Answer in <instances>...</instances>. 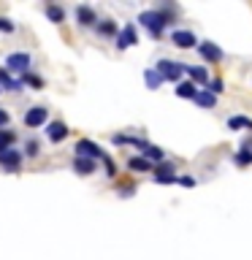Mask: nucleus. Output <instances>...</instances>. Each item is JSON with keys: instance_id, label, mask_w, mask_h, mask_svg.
Masks as SVG:
<instances>
[{"instance_id": "1", "label": "nucleus", "mask_w": 252, "mask_h": 260, "mask_svg": "<svg viewBox=\"0 0 252 260\" xmlns=\"http://www.w3.org/2000/svg\"><path fill=\"white\" fill-rule=\"evenodd\" d=\"M138 22H141L154 38H160L163 30H166V24H168V16L163 14V11H144L141 16H138Z\"/></svg>"}, {"instance_id": "2", "label": "nucleus", "mask_w": 252, "mask_h": 260, "mask_svg": "<svg viewBox=\"0 0 252 260\" xmlns=\"http://www.w3.org/2000/svg\"><path fill=\"white\" fill-rule=\"evenodd\" d=\"M158 73L163 76V81H179L182 73H187V65L174 62V60H160L158 62Z\"/></svg>"}, {"instance_id": "3", "label": "nucleus", "mask_w": 252, "mask_h": 260, "mask_svg": "<svg viewBox=\"0 0 252 260\" xmlns=\"http://www.w3.org/2000/svg\"><path fill=\"white\" fill-rule=\"evenodd\" d=\"M76 157L98 160V157H103V152H101V146H98L95 141H87V138H81V141L76 144Z\"/></svg>"}, {"instance_id": "4", "label": "nucleus", "mask_w": 252, "mask_h": 260, "mask_svg": "<svg viewBox=\"0 0 252 260\" xmlns=\"http://www.w3.org/2000/svg\"><path fill=\"white\" fill-rule=\"evenodd\" d=\"M0 166L14 174V171H19V166H22V154L16 149H3L0 152Z\"/></svg>"}, {"instance_id": "5", "label": "nucleus", "mask_w": 252, "mask_h": 260, "mask_svg": "<svg viewBox=\"0 0 252 260\" xmlns=\"http://www.w3.org/2000/svg\"><path fill=\"white\" fill-rule=\"evenodd\" d=\"M46 109L44 106H33V109H27V114H24V125L27 127H38V125H44L46 122Z\"/></svg>"}, {"instance_id": "6", "label": "nucleus", "mask_w": 252, "mask_h": 260, "mask_svg": "<svg viewBox=\"0 0 252 260\" xmlns=\"http://www.w3.org/2000/svg\"><path fill=\"white\" fill-rule=\"evenodd\" d=\"M198 52H201V57L203 60H209V62H219L223 60V49H219L217 44H211V41H203V44L198 46Z\"/></svg>"}, {"instance_id": "7", "label": "nucleus", "mask_w": 252, "mask_h": 260, "mask_svg": "<svg viewBox=\"0 0 252 260\" xmlns=\"http://www.w3.org/2000/svg\"><path fill=\"white\" fill-rule=\"evenodd\" d=\"M171 44L179 49H190V46H195V36L190 30H174L171 32Z\"/></svg>"}, {"instance_id": "8", "label": "nucleus", "mask_w": 252, "mask_h": 260, "mask_svg": "<svg viewBox=\"0 0 252 260\" xmlns=\"http://www.w3.org/2000/svg\"><path fill=\"white\" fill-rule=\"evenodd\" d=\"M27 65H30V54H24V52L8 54V60H6L8 71H27Z\"/></svg>"}, {"instance_id": "9", "label": "nucleus", "mask_w": 252, "mask_h": 260, "mask_svg": "<svg viewBox=\"0 0 252 260\" xmlns=\"http://www.w3.org/2000/svg\"><path fill=\"white\" fill-rule=\"evenodd\" d=\"M133 44H138L136 27H133V24H125V27H122V32L117 36V46H119V49H128V46H133Z\"/></svg>"}, {"instance_id": "10", "label": "nucleus", "mask_w": 252, "mask_h": 260, "mask_svg": "<svg viewBox=\"0 0 252 260\" xmlns=\"http://www.w3.org/2000/svg\"><path fill=\"white\" fill-rule=\"evenodd\" d=\"M46 136H49V141H65V136H68V127H65L62 122H49Z\"/></svg>"}, {"instance_id": "11", "label": "nucleus", "mask_w": 252, "mask_h": 260, "mask_svg": "<svg viewBox=\"0 0 252 260\" xmlns=\"http://www.w3.org/2000/svg\"><path fill=\"white\" fill-rule=\"evenodd\" d=\"M73 171L81 176H87V174H92L95 171V160H87V157H76L73 160Z\"/></svg>"}, {"instance_id": "12", "label": "nucleus", "mask_w": 252, "mask_h": 260, "mask_svg": "<svg viewBox=\"0 0 252 260\" xmlns=\"http://www.w3.org/2000/svg\"><path fill=\"white\" fill-rule=\"evenodd\" d=\"M76 19H79V24H95L98 19H95V11L89 6H79L76 8Z\"/></svg>"}, {"instance_id": "13", "label": "nucleus", "mask_w": 252, "mask_h": 260, "mask_svg": "<svg viewBox=\"0 0 252 260\" xmlns=\"http://www.w3.org/2000/svg\"><path fill=\"white\" fill-rule=\"evenodd\" d=\"M187 73H190V79L198 81V84H206L209 81V73H206V68H201V65H187Z\"/></svg>"}, {"instance_id": "14", "label": "nucleus", "mask_w": 252, "mask_h": 260, "mask_svg": "<svg viewBox=\"0 0 252 260\" xmlns=\"http://www.w3.org/2000/svg\"><path fill=\"white\" fill-rule=\"evenodd\" d=\"M174 179H176V176H174V166H160L158 174H154V182H160V184H163V182L168 184V182H174Z\"/></svg>"}, {"instance_id": "15", "label": "nucleus", "mask_w": 252, "mask_h": 260, "mask_svg": "<svg viewBox=\"0 0 252 260\" xmlns=\"http://www.w3.org/2000/svg\"><path fill=\"white\" fill-rule=\"evenodd\" d=\"M176 95L179 98H193V101H195V98H198V89H195L193 81H182V84L176 87Z\"/></svg>"}, {"instance_id": "16", "label": "nucleus", "mask_w": 252, "mask_h": 260, "mask_svg": "<svg viewBox=\"0 0 252 260\" xmlns=\"http://www.w3.org/2000/svg\"><path fill=\"white\" fill-rule=\"evenodd\" d=\"M195 103L203 106V109H211V106L217 103V95H211L209 89H203V92H198V98H195Z\"/></svg>"}, {"instance_id": "17", "label": "nucleus", "mask_w": 252, "mask_h": 260, "mask_svg": "<svg viewBox=\"0 0 252 260\" xmlns=\"http://www.w3.org/2000/svg\"><path fill=\"white\" fill-rule=\"evenodd\" d=\"M141 157H146V160H163V149H158V146H149V144H141Z\"/></svg>"}, {"instance_id": "18", "label": "nucleus", "mask_w": 252, "mask_h": 260, "mask_svg": "<svg viewBox=\"0 0 252 260\" xmlns=\"http://www.w3.org/2000/svg\"><path fill=\"white\" fill-rule=\"evenodd\" d=\"M0 87H6V89H22V81H16L14 76H8V71H0Z\"/></svg>"}, {"instance_id": "19", "label": "nucleus", "mask_w": 252, "mask_h": 260, "mask_svg": "<svg viewBox=\"0 0 252 260\" xmlns=\"http://www.w3.org/2000/svg\"><path fill=\"white\" fill-rule=\"evenodd\" d=\"M128 168H130V171H149L152 162L146 160V157H130V160H128Z\"/></svg>"}, {"instance_id": "20", "label": "nucleus", "mask_w": 252, "mask_h": 260, "mask_svg": "<svg viewBox=\"0 0 252 260\" xmlns=\"http://www.w3.org/2000/svg\"><path fill=\"white\" fill-rule=\"evenodd\" d=\"M14 141H16V133H14V130H0V152H3V149H11Z\"/></svg>"}, {"instance_id": "21", "label": "nucleus", "mask_w": 252, "mask_h": 260, "mask_svg": "<svg viewBox=\"0 0 252 260\" xmlns=\"http://www.w3.org/2000/svg\"><path fill=\"white\" fill-rule=\"evenodd\" d=\"M228 127H231V130L249 127V130H252V119H249V117H231V119H228Z\"/></svg>"}, {"instance_id": "22", "label": "nucleus", "mask_w": 252, "mask_h": 260, "mask_svg": "<svg viewBox=\"0 0 252 260\" xmlns=\"http://www.w3.org/2000/svg\"><path fill=\"white\" fill-rule=\"evenodd\" d=\"M233 160H236V166H239V168H244V166H252V152H249V149H239Z\"/></svg>"}, {"instance_id": "23", "label": "nucleus", "mask_w": 252, "mask_h": 260, "mask_svg": "<svg viewBox=\"0 0 252 260\" xmlns=\"http://www.w3.org/2000/svg\"><path fill=\"white\" fill-rule=\"evenodd\" d=\"M46 16H49V19H52V22H62L65 11H62L60 6H46Z\"/></svg>"}, {"instance_id": "24", "label": "nucleus", "mask_w": 252, "mask_h": 260, "mask_svg": "<svg viewBox=\"0 0 252 260\" xmlns=\"http://www.w3.org/2000/svg\"><path fill=\"white\" fill-rule=\"evenodd\" d=\"M144 76H146V81H149V87H152V89H158V87H160V81H163V76H160L158 71H146Z\"/></svg>"}, {"instance_id": "25", "label": "nucleus", "mask_w": 252, "mask_h": 260, "mask_svg": "<svg viewBox=\"0 0 252 260\" xmlns=\"http://www.w3.org/2000/svg\"><path fill=\"white\" fill-rule=\"evenodd\" d=\"M22 81H27L33 89H41V87H44V79H41V76H33V73H24Z\"/></svg>"}, {"instance_id": "26", "label": "nucleus", "mask_w": 252, "mask_h": 260, "mask_svg": "<svg viewBox=\"0 0 252 260\" xmlns=\"http://www.w3.org/2000/svg\"><path fill=\"white\" fill-rule=\"evenodd\" d=\"M114 30H117V27H114V22H103V24H98V32H103V36H111Z\"/></svg>"}, {"instance_id": "27", "label": "nucleus", "mask_w": 252, "mask_h": 260, "mask_svg": "<svg viewBox=\"0 0 252 260\" xmlns=\"http://www.w3.org/2000/svg\"><path fill=\"white\" fill-rule=\"evenodd\" d=\"M0 32H14V22H8L0 16Z\"/></svg>"}, {"instance_id": "28", "label": "nucleus", "mask_w": 252, "mask_h": 260, "mask_svg": "<svg viewBox=\"0 0 252 260\" xmlns=\"http://www.w3.org/2000/svg\"><path fill=\"white\" fill-rule=\"evenodd\" d=\"M38 152H41V144H38V141H27V154H33V157H36Z\"/></svg>"}, {"instance_id": "29", "label": "nucleus", "mask_w": 252, "mask_h": 260, "mask_svg": "<svg viewBox=\"0 0 252 260\" xmlns=\"http://www.w3.org/2000/svg\"><path fill=\"white\" fill-rule=\"evenodd\" d=\"M209 89H211V95H219V92H223V81H211V84H209Z\"/></svg>"}, {"instance_id": "30", "label": "nucleus", "mask_w": 252, "mask_h": 260, "mask_svg": "<svg viewBox=\"0 0 252 260\" xmlns=\"http://www.w3.org/2000/svg\"><path fill=\"white\" fill-rule=\"evenodd\" d=\"M8 119H11V117H8V111L0 109V127H6V125H8Z\"/></svg>"}, {"instance_id": "31", "label": "nucleus", "mask_w": 252, "mask_h": 260, "mask_svg": "<svg viewBox=\"0 0 252 260\" xmlns=\"http://www.w3.org/2000/svg\"><path fill=\"white\" fill-rule=\"evenodd\" d=\"M179 182H182L184 187H193V184H195V182H193V179H190V176H182V179H179Z\"/></svg>"}]
</instances>
